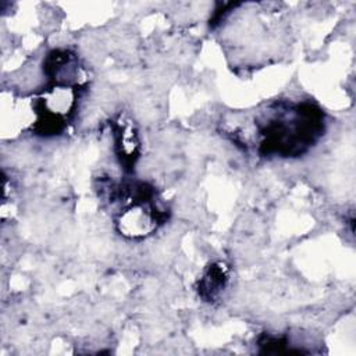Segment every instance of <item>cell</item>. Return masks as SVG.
Wrapping results in <instances>:
<instances>
[{"label": "cell", "mask_w": 356, "mask_h": 356, "mask_svg": "<svg viewBox=\"0 0 356 356\" xmlns=\"http://www.w3.org/2000/svg\"><path fill=\"white\" fill-rule=\"evenodd\" d=\"M225 125L229 140L260 159H299L316 147L327 132L325 111L310 99H277L254 111L236 114Z\"/></svg>", "instance_id": "cell-1"}, {"label": "cell", "mask_w": 356, "mask_h": 356, "mask_svg": "<svg viewBox=\"0 0 356 356\" xmlns=\"http://www.w3.org/2000/svg\"><path fill=\"white\" fill-rule=\"evenodd\" d=\"M46 83L32 97L35 135H63L75 118L89 79L79 57L70 49H53L43 60Z\"/></svg>", "instance_id": "cell-2"}, {"label": "cell", "mask_w": 356, "mask_h": 356, "mask_svg": "<svg viewBox=\"0 0 356 356\" xmlns=\"http://www.w3.org/2000/svg\"><path fill=\"white\" fill-rule=\"evenodd\" d=\"M96 192L115 231L127 239H146L170 218V206L157 188L146 181L100 177Z\"/></svg>", "instance_id": "cell-3"}, {"label": "cell", "mask_w": 356, "mask_h": 356, "mask_svg": "<svg viewBox=\"0 0 356 356\" xmlns=\"http://www.w3.org/2000/svg\"><path fill=\"white\" fill-rule=\"evenodd\" d=\"M110 129L114 152L121 167L128 174L134 172L136 161L140 157V139L134 121L127 115L118 114L110 121Z\"/></svg>", "instance_id": "cell-4"}, {"label": "cell", "mask_w": 356, "mask_h": 356, "mask_svg": "<svg viewBox=\"0 0 356 356\" xmlns=\"http://www.w3.org/2000/svg\"><path fill=\"white\" fill-rule=\"evenodd\" d=\"M229 282V270L222 261H214L206 267L196 284L200 299L207 303L217 302Z\"/></svg>", "instance_id": "cell-5"}]
</instances>
